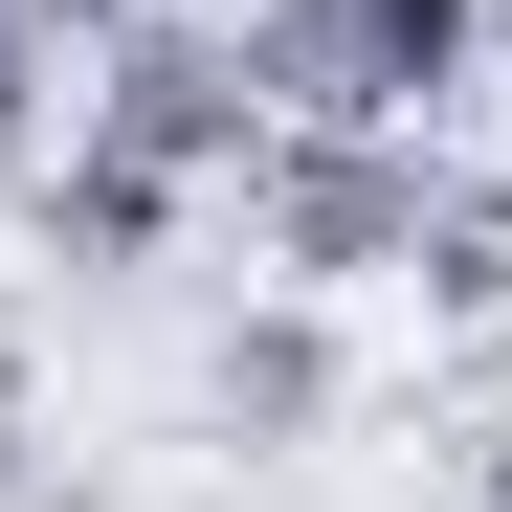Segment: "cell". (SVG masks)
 I'll use <instances>...</instances> for the list:
<instances>
[{"instance_id": "1", "label": "cell", "mask_w": 512, "mask_h": 512, "mask_svg": "<svg viewBox=\"0 0 512 512\" xmlns=\"http://www.w3.org/2000/svg\"><path fill=\"white\" fill-rule=\"evenodd\" d=\"M268 112H334V134H446L468 90H490V0H268Z\"/></svg>"}, {"instance_id": "2", "label": "cell", "mask_w": 512, "mask_h": 512, "mask_svg": "<svg viewBox=\"0 0 512 512\" xmlns=\"http://www.w3.org/2000/svg\"><path fill=\"white\" fill-rule=\"evenodd\" d=\"M245 245L312 290H357V268H423V223H446V156L423 134H334V112H268V156H245Z\"/></svg>"}, {"instance_id": "3", "label": "cell", "mask_w": 512, "mask_h": 512, "mask_svg": "<svg viewBox=\"0 0 512 512\" xmlns=\"http://www.w3.org/2000/svg\"><path fill=\"white\" fill-rule=\"evenodd\" d=\"M90 134L156 156V179H245V156H268V45H245V23H179V0H134V23L90 45Z\"/></svg>"}, {"instance_id": "4", "label": "cell", "mask_w": 512, "mask_h": 512, "mask_svg": "<svg viewBox=\"0 0 512 512\" xmlns=\"http://www.w3.org/2000/svg\"><path fill=\"white\" fill-rule=\"evenodd\" d=\"M179 401H201V446H223V468H290L312 423H334V334H312V312H223Z\"/></svg>"}, {"instance_id": "5", "label": "cell", "mask_w": 512, "mask_h": 512, "mask_svg": "<svg viewBox=\"0 0 512 512\" xmlns=\"http://www.w3.org/2000/svg\"><path fill=\"white\" fill-rule=\"evenodd\" d=\"M23 201H45V245H67V268H156L201 179H156V156H112V134H67V156H45Z\"/></svg>"}, {"instance_id": "6", "label": "cell", "mask_w": 512, "mask_h": 512, "mask_svg": "<svg viewBox=\"0 0 512 512\" xmlns=\"http://www.w3.org/2000/svg\"><path fill=\"white\" fill-rule=\"evenodd\" d=\"M468 512H512V446H490V468H468Z\"/></svg>"}]
</instances>
